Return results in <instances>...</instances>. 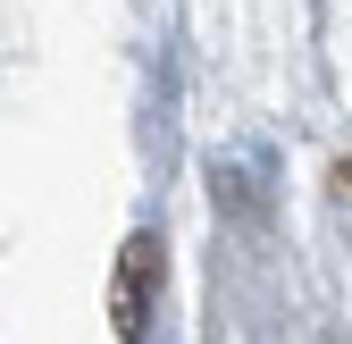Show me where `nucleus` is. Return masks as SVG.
I'll return each instance as SVG.
<instances>
[{
    "label": "nucleus",
    "instance_id": "obj_1",
    "mask_svg": "<svg viewBox=\"0 0 352 344\" xmlns=\"http://www.w3.org/2000/svg\"><path fill=\"white\" fill-rule=\"evenodd\" d=\"M151 303H160V235H126L118 277H109V327H118V344L151 336Z\"/></svg>",
    "mask_w": 352,
    "mask_h": 344
},
{
    "label": "nucleus",
    "instance_id": "obj_2",
    "mask_svg": "<svg viewBox=\"0 0 352 344\" xmlns=\"http://www.w3.org/2000/svg\"><path fill=\"white\" fill-rule=\"evenodd\" d=\"M336 193H344V202H352V160H336Z\"/></svg>",
    "mask_w": 352,
    "mask_h": 344
}]
</instances>
